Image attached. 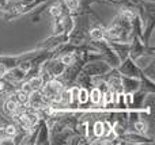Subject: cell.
<instances>
[{
  "mask_svg": "<svg viewBox=\"0 0 155 145\" xmlns=\"http://www.w3.org/2000/svg\"><path fill=\"white\" fill-rule=\"evenodd\" d=\"M61 90H63L61 83H59V81H51V83L46 84V87L44 88V94L48 98H53L54 95H57Z\"/></svg>",
  "mask_w": 155,
  "mask_h": 145,
  "instance_id": "obj_1",
  "label": "cell"
},
{
  "mask_svg": "<svg viewBox=\"0 0 155 145\" xmlns=\"http://www.w3.org/2000/svg\"><path fill=\"white\" fill-rule=\"evenodd\" d=\"M30 103H31L33 107H40L42 106L44 99H42V95H40L38 92H31V98H30Z\"/></svg>",
  "mask_w": 155,
  "mask_h": 145,
  "instance_id": "obj_2",
  "label": "cell"
},
{
  "mask_svg": "<svg viewBox=\"0 0 155 145\" xmlns=\"http://www.w3.org/2000/svg\"><path fill=\"white\" fill-rule=\"evenodd\" d=\"M16 109H18V103L15 102L14 99H10V100H7V103H5V110L8 111V113H15L16 111Z\"/></svg>",
  "mask_w": 155,
  "mask_h": 145,
  "instance_id": "obj_3",
  "label": "cell"
},
{
  "mask_svg": "<svg viewBox=\"0 0 155 145\" xmlns=\"http://www.w3.org/2000/svg\"><path fill=\"white\" fill-rule=\"evenodd\" d=\"M102 99V94H101V90L98 88H94L93 92H91V100H93V103H99Z\"/></svg>",
  "mask_w": 155,
  "mask_h": 145,
  "instance_id": "obj_4",
  "label": "cell"
},
{
  "mask_svg": "<svg viewBox=\"0 0 155 145\" xmlns=\"http://www.w3.org/2000/svg\"><path fill=\"white\" fill-rule=\"evenodd\" d=\"M29 84H30V87H31L33 90H38V88H41V86H42V79L41 77H34V79H31V80L29 81Z\"/></svg>",
  "mask_w": 155,
  "mask_h": 145,
  "instance_id": "obj_5",
  "label": "cell"
},
{
  "mask_svg": "<svg viewBox=\"0 0 155 145\" xmlns=\"http://www.w3.org/2000/svg\"><path fill=\"white\" fill-rule=\"evenodd\" d=\"M88 99V94L86 90H80L79 94H78V100H79L80 103H86Z\"/></svg>",
  "mask_w": 155,
  "mask_h": 145,
  "instance_id": "obj_6",
  "label": "cell"
},
{
  "mask_svg": "<svg viewBox=\"0 0 155 145\" xmlns=\"http://www.w3.org/2000/svg\"><path fill=\"white\" fill-rule=\"evenodd\" d=\"M27 100H29V96H27V94H25L23 91H21V92H18V94H16V100H15V102L26 103Z\"/></svg>",
  "mask_w": 155,
  "mask_h": 145,
  "instance_id": "obj_7",
  "label": "cell"
},
{
  "mask_svg": "<svg viewBox=\"0 0 155 145\" xmlns=\"http://www.w3.org/2000/svg\"><path fill=\"white\" fill-rule=\"evenodd\" d=\"M94 132H95V136H98V137H101L104 134V125H102V122H97L95 126H94Z\"/></svg>",
  "mask_w": 155,
  "mask_h": 145,
  "instance_id": "obj_8",
  "label": "cell"
},
{
  "mask_svg": "<svg viewBox=\"0 0 155 145\" xmlns=\"http://www.w3.org/2000/svg\"><path fill=\"white\" fill-rule=\"evenodd\" d=\"M91 38H93V39H102V38H104V31L99 29L93 30V31H91Z\"/></svg>",
  "mask_w": 155,
  "mask_h": 145,
  "instance_id": "obj_9",
  "label": "cell"
},
{
  "mask_svg": "<svg viewBox=\"0 0 155 145\" xmlns=\"http://www.w3.org/2000/svg\"><path fill=\"white\" fill-rule=\"evenodd\" d=\"M5 134H8V136H15V133H16V130H15V126H7L5 128Z\"/></svg>",
  "mask_w": 155,
  "mask_h": 145,
  "instance_id": "obj_10",
  "label": "cell"
},
{
  "mask_svg": "<svg viewBox=\"0 0 155 145\" xmlns=\"http://www.w3.org/2000/svg\"><path fill=\"white\" fill-rule=\"evenodd\" d=\"M67 5L70 8H78V5H79V3H78V0H67Z\"/></svg>",
  "mask_w": 155,
  "mask_h": 145,
  "instance_id": "obj_11",
  "label": "cell"
},
{
  "mask_svg": "<svg viewBox=\"0 0 155 145\" xmlns=\"http://www.w3.org/2000/svg\"><path fill=\"white\" fill-rule=\"evenodd\" d=\"M60 12H61V11H60V7H57V5H54V7L51 8V14H52L53 16L60 15Z\"/></svg>",
  "mask_w": 155,
  "mask_h": 145,
  "instance_id": "obj_12",
  "label": "cell"
},
{
  "mask_svg": "<svg viewBox=\"0 0 155 145\" xmlns=\"http://www.w3.org/2000/svg\"><path fill=\"white\" fill-rule=\"evenodd\" d=\"M22 91H23L25 94H27V95H29V94H31V92L34 91V90H33L31 87H30V84H26V86H25L23 88H22Z\"/></svg>",
  "mask_w": 155,
  "mask_h": 145,
  "instance_id": "obj_13",
  "label": "cell"
},
{
  "mask_svg": "<svg viewBox=\"0 0 155 145\" xmlns=\"http://www.w3.org/2000/svg\"><path fill=\"white\" fill-rule=\"evenodd\" d=\"M72 96H71V99H78V94H79V88L78 87H75V88H72V91L70 92Z\"/></svg>",
  "mask_w": 155,
  "mask_h": 145,
  "instance_id": "obj_14",
  "label": "cell"
},
{
  "mask_svg": "<svg viewBox=\"0 0 155 145\" xmlns=\"http://www.w3.org/2000/svg\"><path fill=\"white\" fill-rule=\"evenodd\" d=\"M104 99H105V103H106V105H107V103L112 102V92L107 91L106 94H105V98H104Z\"/></svg>",
  "mask_w": 155,
  "mask_h": 145,
  "instance_id": "obj_15",
  "label": "cell"
},
{
  "mask_svg": "<svg viewBox=\"0 0 155 145\" xmlns=\"http://www.w3.org/2000/svg\"><path fill=\"white\" fill-rule=\"evenodd\" d=\"M135 128H136L139 132H144L146 130V126H144V124H142V122H137L136 125H135Z\"/></svg>",
  "mask_w": 155,
  "mask_h": 145,
  "instance_id": "obj_16",
  "label": "cell"
},
{
  "mask_svg": "<svg viewBox=\"0 0 155 145\" xmlns=\"http://www.w3.org/2000/svg\"><path fill=\"white\" fill-rule=\"evenodd\" d=\"M61 61L64 62V64H71V62H72V56H64Z\"/></svg>",
  "mask_w": 155,
  "mask_h": 145,
  "instance_id": "obj_17",
  "label": "cell"
},
{
  "mask_svg": "<svg viewBox=\"0 0 155 145\" xmlns=\"http://www.w3.org/2000/svg\"><path fill=\"white\" fill-rule=\"evenodd\" d=\"M102 125H104V134H105V133H109L110 130H112V129H110V125L109 124H102Z\"/></svg>",
  "mask_w": 155,
  "mask_h": 145,
  "instance_id": "obj_18",
  "label": "cell"
},
{
  "mask_svg": "<svg viewBox=\"0 0 155 145\" xmlns=\"http://www.w3.org/2000/svg\"><path fill=\"white\" fill-rule=\"evenodd\" d=\"M4 134H5V130L3 129V128H0V138L4 137Z\"/></svg>",
  "mask_w": 155,
  "mask_h": 145,
  "instance_id": "obj_19",
  "label": "cell"
},
{
  "mask_svg": "<svg viewBox=\"0 0 155 145\" xmlns=\"http://www.w3.org/2000/svg\"><path fill=\"white\" fill-rule=\"evenodd\" d=\"M5 72V68L4 67H0V76H3V73Z\"/></svg>",
  "mask_w": 155,
  "mask_h": 145,
  "instance_id": "obj_20",
  "label": "cell"
},
{
  "mask_svg": "<svg viewBox=\"0 0 155 145\" xmlns=\"http://www.w3.org/2000/svg\"><path fill=\"white\" fill-rule=\"evenodd\" d=\"M0 90H3V83H0Z\"/></svg>",
  "mask_w": 155,
  "mask_h": 145,
  "instance_id": "obj_21",
  "label": "cell"
}]
</instances>
